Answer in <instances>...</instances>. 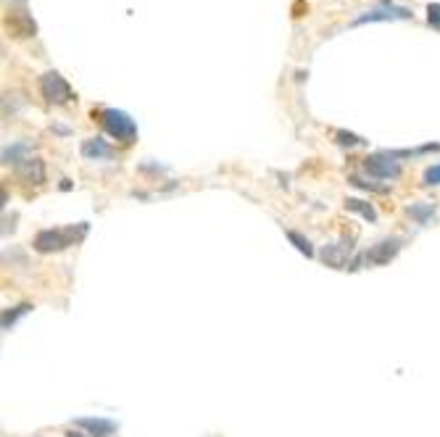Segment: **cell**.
Masks as SVG:
<instances>
[{
  "label": "cell",
  "mask_w": 440,
  "mask_h": 437,
  "mask_svg": "<svg viewBox=\"0 0 440 437\" xmlns=\"http://www.w3.org/2000/svg\"><path fill=\"white\" fill-rule=\"evenodd\" d=\"M40 93L48 103H55V106L69 103V100L74 98L71 87H69V82L64 80L58 71H45V74H42L40 77Z\"/></svg>",
  "instance_id": "3"
},
{
  "label": "cell",
  "mask_w": 440,
  "mask_h": 437,
  "mask_svg": "<svg viewBox=\"0 0 440 437\" xmlns=\"http://www.w3.org/2000/svg\"><path fill=\"white\" fill-rule=\"evenodd\" d=\"M93 116H98L100 127H103L106 134H111L114 140H119L124 145L134 143V137H137V124L130 119V114H124L119 108H100V111L93 114Z\"/></svg>",
  "instance_id": "2"
},
{
  "label": "cell",
  "mask_w": 440,
  "mask_h": 437,
  "mask_svg": "<svg viewBox=\"0 0 440 437\" xmlns=\"http://www.w3.org/2000/svg\"><path fill=\"white\" fill-rule=\"evenodd\" d=\"M29 311H32V303H19L14 305V308H6V311H3V330L8 332L16 321L24 316V314H29Z\"/></svg>",
  "instance_id": "13"
},
{
  "label": "cell",
  "mask_w": 440,
  "mask_h": 437,
  "mask_svg": "<svg viewBox=\"0 0 440 437\" xmlns=\"http://www.w3.org/2000/svg\"><path fill=\"white\" fill-rule=\"evenodd\" d=\"M6 29H8L11 37H19V40L37 35V24L27 11H8L6 14Z\"/></svg>",
  "instance_id": "6"
},
{
  "label": "cell",
  "mask_w": 440,
  "mask_h": 437,
  "mask_svg": "<svg viewBox=\"0 0 440 437\" xmlns=\"http://www.w3.org/2000/svg\"><path fill=\"white\" fill-rule=\"evenodd\" d=\"M288 240H290V242H293L295 248L303 253L306 258H314V248H311V242H308L306 238H301L298 232H293V229H290V232H288Z\"/></svg>",
  "instance_id": "16"
},
{
  "label": "cell",
  "mask_w": 440,
  "mask_h": 437,
  "mask_svg": "<svg viewBox=\"0 0 440 437\" xmlns=\"http://www.w3.org/2000/svg\"><path fill=\"white\" fill-rule=\"evenodd\" d=\"M87 229L90 226L85 224H71V226H55V229H42L35 235V251L37 253H58V251H67L71 248L74 242H80L85 235H87Z\"/></svg>",
  "instance_id": "1"
},
{
  "label": "cell",
  "mask_w": 440,
  "mask_h": 437,
  "mask_svg": "<svg viewBox=\"0 0 440 437\" xmlns=\"http://www.w3.org/2000/svg\"><path fill=\"white\" fill-rule=\"evenodd\" d=\"M29 148H27V143H19V145H11V148H6L3 150V163H21V161H27L24 159V153H27Z\"/></svg>",
  "instance_id": "14"
},
{
  "label": "cell",
  "mask_w": 440,
  "mask_h": 437,
  "mask_svg": "<svg viewBox=\"0 0 440 437\" xmlns=\"http://www.w3.org/2000/svg\"><path fill=\"white\" fill-rule=\"evenodd\" d=\"M16 177H19L21 182H27V185H42V182L48 179V174H45V163H42L40 159L21 161V163L16 166Z\"/></svg>",
  "instance_id": "9"
},
{
  "label": "cell",
  "mask_w": 440,
  "mask_h": 437,
  "mask_svg": "<svg viewBox=\"0 0 440 437\" xmlns=\"http://www.w3.org/2000/svg\"><path fill=\"white\" fill-rule=\"evenodd\" d=\"M364 169L369 177H377V179H396L401 174V163L396 161V156L385 150V153H374V156H367L364 159Z\"/></svg>",
  "instance_id": "4"
},
{
  "label": "cell",
  "mask_w": 440,
  "mask_h": 437,
  "mask_svg": "<svg viewBox=\"0 0 440 437\" xmlns=\"http://www.w3.org/2000/svg\"><path fill=\"white\" fill-rule=\"evenodd\" d=\"M348 182L353 187H361V190H369V193H377V195H382V193H387V187L385 185H372V182H364L361 177H356V174H351L348 177Z\"/></svg>",
  "instance_id": "17"
},
{
  "label": "cell",
  "mask_w": 440,
  "mask_h": 437,
  "mask_svg": "<svg viewBox=\"0 0 440 437\" xmlns=\"http://www.w3.org/2000/svg\"><path fill=\"white\" fill-rule=\"evenodd\" d=\"M422 185H427V187H438L440 185V163L427 166L425 174H422Z\"/></svg>",
  "instance_id": "18"
},
{
  "label": "cell",
  "mask_w": 440,
  "mask_h": 437,
  "mask_svg": "<svg viewBox=\"0 0 440 437\" xmlns=\"http://www.w3.org/2000/svg\"><path fill=\"white\" fill-rule=\"evenodd\" d=\"M82 156L90 161L111 159V156H114V148L108 145V143H103L100 137H90V140L82 143Z\"/></svg>",
  "instance_id": "11"
},
{
  "label": "cell",
  "mask_w": 440,
  "mask_h": 437,
  "mask_svg": "<svg viewBox=\"0 0 440 437\" xmlns=\"http://www.w3.org/2000/svg\"><path fill=\"white\" fill-rule=\"evenodd\" d=\"M335 137H337L340 145H361V143H364L359 134H351V132H337Z\"/></svg>",
  "instance_id": "20"
},
{
  "label": "cell",
  "mask_w": 440,
  "mask_h": 437,
  "mask_svg": "<svg viewBox=\"0 0 440 437\" xmlns=\"http://www.w3.org/2000/svg\"><path fill=\"white\" fill-rule=\"evenodd\" d=\"M77 427L87 429L93 437H111L116 429H119L116 422H111V419H98V416H85V419H77Z\"/></svg>",
  "instance_id": "10"
},
{
  "label": "cell",
  "mask_w": 440,
  "mask_h": 437,
  "mask_svg": "<svg viewBox=\"0 0 440 437\" xmlns=\"http://www.w3.org/2000/svg\"><path fill=\"white\" fill-rule=\"evenodd\" d=\"M401 248H403V240H401V238H387V240H382V242L372 245L369 251L364 253V261H367V264H372V266H385V264H390L396 256H398Z\"/></svg>",
  "instance_id": "5"
},
{
  "label": "cell",
  "mask_w": 440,
  "mask_h": 437,
  "mask_svg": "<svg viewBox=\"0 0 440 437\" xmlns=\"http://www.w3.org/2000/svg\"><path fill=\"white\" fill-rule=\"evenodd\" d=\"M346 208L353 213H359L364 216L367 222H377V211L372 208V203H367V200H359V198H348L346 200Z\"/></svg>",
  "instance_id": "12"
},
{
  "label": "cell",
  "mask_w": 440,
  "mask_h": 437,
  "mask_svg": "<svg viewBox=\"0 0 440 437\" xmlns=\"http://www.w3.org/2000/svg\"><path fill=\"white\" fill-rule=\"evenodd\" d=\"M67 437H85V435H82V432H69Z\"/></svg>",
  "instance_id": "21"
},
{
  "label": "cell",
  "mask_w": 440,
  "mask_h": 437,
  "mask_svg": "<svg viewBox=\"0 0 440 437\" xmlns=\"http://www.w3.org/2000/svg\"><path fill=\"white\" fill-rule=\"evenodd\" d=\"M435 213V206L432 203H414L409 206V216H414L419 224H427V219Z\"/></svg>",
  "instance_id": "15"
},
{
  "label": "cell",
  "mask_w": 440,
  "mask_h": 437,
  "mask_svg": "<svg viewBox=\"0 0 440 437\" xmlns=\"http://www.w3.org/2000/svg\"><path fill=\"white\" fill-rule=\"evenodd\" d=\"M427 21H430V27L440 29V3H430L427 6Z\"/></svg>",
  "instance_id": "19"
},
{
  "label": "cell",
  "mask_w": 440,
  "mask_h": 437,
  "mask_svg": "<svg viewBox=\"0 0 440 437\" xmlns=\"http://www.w3.org/2000/svg\"><path fill=\"white\" fill-rule=\"evenodd\" d=\"M353 251V242L351 240H340V242H333V245H324L322 251V261L333 269H343L348 264V256Z\"/></svg>",
  "instance_id": "8"
},
{
  "label": "cell",
  "mask_w": 440,
  "mask_h": 437,
  "mask_svg": "<svg viewBox=\"0 0 440 437\" xmlns=\"http://www.w3.org/2000/svg\"><path fill=\"white\" fill-rule=\"evenodd\" d=\"M393 19H412V11L409 8H398V6H382V8H374V11H367L361 14L359 19H353V27L359 24H369V21H393Z\"/></svg>",
  "instance_id": "7"
}]
</instances>
